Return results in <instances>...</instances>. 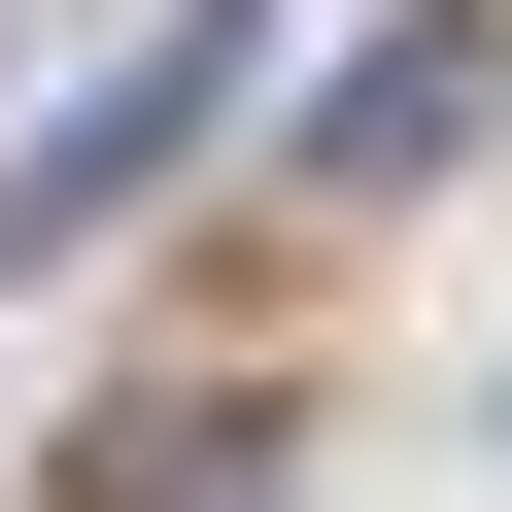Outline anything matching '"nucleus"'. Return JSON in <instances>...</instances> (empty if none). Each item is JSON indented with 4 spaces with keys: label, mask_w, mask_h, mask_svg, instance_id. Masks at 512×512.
Instances as JSON below:
<instances>
[{
    "label": "nucleus",
    "mask_w": 512,
    "mask_h": 512,
    "mask_svg": "<svg viewBox=\"0 0 512 512\" xmlns=\"http://www.w3.org/2000/svg\"><path fill=\"white\" fill-rule=\"evenodd\" d=\"M444 137H478V0H410V35L342 69V171H444Z\"/></svg>",
    "instance_id": "nucleus-2"
},
{
    "label": "nucleus",
    "mask_w": 512,
    "mask_h": 512,
    "mask_svg": "<svg viewBox=\"0 0 512 512\" xmlns=\"http://www.w3.org/2000/svg\"><path fill=\"white\" fill-rule=\"evenodd\" d=\"M239 69H274V0H171V35H137L103 103H35V137H0V274L137 239V171H205V137H239Z\"/></svg>",
    "instance_id": "nucleus-1"
}]
</instances>
